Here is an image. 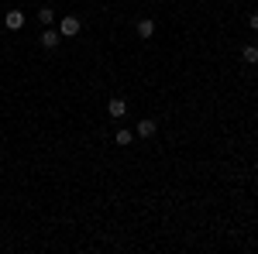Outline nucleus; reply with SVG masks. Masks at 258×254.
I'll list each match as a JSON object with an SVG mask.
<instances>
[{"label":"nucleus","mask_w":258,"mask_h":254,"mask_svg":"<svg viewBox=\"0 0 258 254\" xmlns=\"http://www.w3.org/2000/svg\"><path fill=\"white\" fill-rule=\"evenodd\" d=\"M80 18H73V14H69V18H62V24H59V35L62 38H73V35H80Z\"/></svg>","instance_id":"nucleus-1"},{"label":"nucleus","mask_w":258,"mask_h":254,"mask_svg":"<svg viewBox=\"0 0 258 254\" xmlns=\"http://www.w3.org/2000/svg\"><path fill=\"white\" fill-rule=\"evenodd\" d=\"M59 41H62V35L55 31V28H45V31H41V48H48V52H52Z\"/></svg>","instance_id":"nucleus-2"},{"label":"nucleus","mask_w":258,"mask_h":254,"mask_svg":"<svg viewBox=\"0 0 258 254\" xmlns=\"http://www.w3.org/2000/svg\"><path fill=\"white\" fill-rule=\"evenodd\" d=\"M107 114H110V117H124V114H127V103H124L120 97H110V103H107Z\"/></svg>","instance_id":"nucleus-3"},{"label":"nucleus","mask_w":258,"mask_h":254,"mask_svg":"<svg viewBox=\"0 0 258 254\" xmlns=\"http://www.w3.org/2000/svg\"><path fill=\"white\" fill-rule=\"evenodd\" d=\"M4 24H7L11 31H21V28H24V14H21V11H7V18H4Z\"/></svg>","instance_id":"nucleus-4"},{"label":"nucleus","mask_w":258,"mask_h":254,"mask_svg":"<svg viewBox=\"0 0 258 254\" xmlns=\"http://www.w3.org/2000/svg\"><path fill=\"white\" fill-rule=\"evenodd\" d=\"M135 28H138V38H152V35H155V21L152 18H141Z\"/></svg>","instance_id":"nucleus-5"},{"label":"nucleus","mask_w":258,"mask_h":254,"mask_svg":"<svg viewBox=\"0 0 258 254\" xmlns=\"http://www.w3.org/2000/svg\"><path fill=\"white\" fill-rule=\"evenodd\" d=\"M155 131H159L155 120H138V137H155Z\"/></svg>","instance_id":"nucleus-6"},{"label":"nucleus","mask_w":258,"mask_h":254,"mask_svg":"<svg viewBox=\"0 0 258 254\" xmlns=\"http://www.w3.org/2000/svg\"><path fill=\"white\" fill-rule=\"evenodd\" d=\"M241 62H244V65H258V48L255 45H244V48H241Z\"/></svg>","instance_id":"nucleus-7"},{"label":"nucleus","mask_w":258,"mask_h":254,"mask_svg":"<svg viewBox=\"0 0 258 254\" xmlns=\"http://www.w3.org/2000/svg\"><path fill=\"white\" fill-rule=\"evenodd\" d=\"M38 21L45 24V28H52V21H55V11H52V7H41V11H38Z\"/></svg>","instance_id":"nucleus-8"},{"label":"nucleus","mask_w":258,"mask_h":254,"mask_svg":"<svg viewBox=\"0 0 258 254\" xmlns=\"http://www.w3.org/2000/svg\"><path fill=\"white\" fill-rule=\"evenodd\" d=\"M114 141H117L120 148H127V144L135 141V134H131V131H117V134H114Z\"/></svg>","instance_id":"nucleus-9"},{"label":"nucleus","mask_w":258,"mask_h":254,"mask_svg":"<svg viewBox=\"0 0 258 254\" xmlns=\"http://www.w3.org/2000/svg\"><path fill=\"white\" fill-rule=\"evenodd\" d=\"M248 24H251V31H258V11H255V14H248Z\"/></svg>","instance_id":"nucleus-10"}]
</instances>
